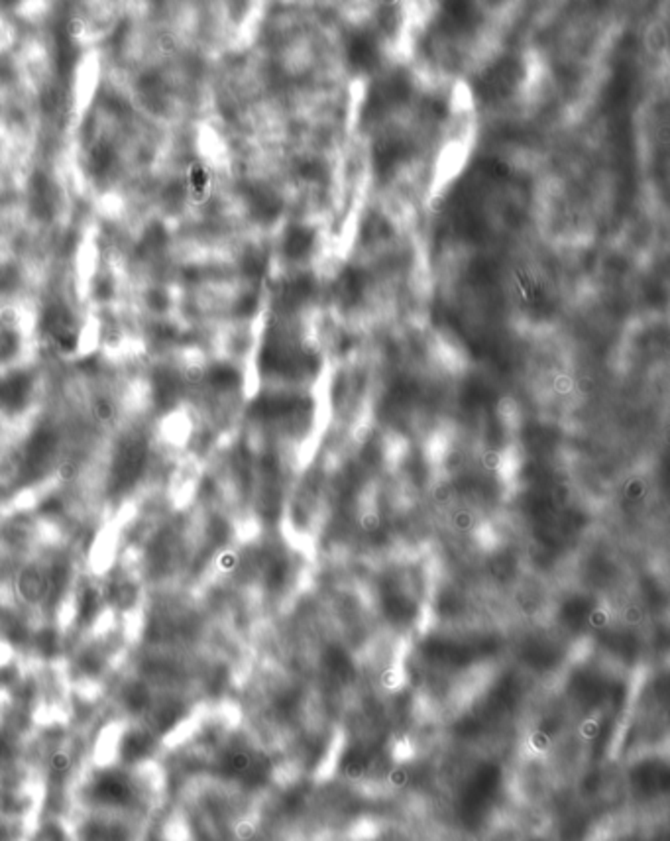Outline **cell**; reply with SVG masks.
Masks as SVG:
<instances>
[{
	"instance_id": "cell-2",
	"label": "cell",
	"mask_w": 670,
	"mask_h": 841,
	"mask_svg": "<svg viewBox=\"0 0 670 841\" xmlns=\"http://www.w3.org/2000/svg\"><path fill=\"white\" fill-rule=\"evenodd\" d=\"M30 394V377L24 374H16L0 382V405L6 409H18L28 399Z\"/></svg>"
},
{
	"instance_id": "cell-3",
	"label": "cell",
	"mask_w": 670,
	"mask_h": 841,
	"mask_svg": "<svg viewBox=\"0 0 670 841\" xmlns=\"http://www.w3.org/2000/svg\"><path fill=\"white\" fill-rule=\"evenodd\" d=\"M150 749H152V737H150L147 733L142 732L128 733V735L122 739V745H120L122 759L128 761V763H134V761H140L142 757H146Z\"/></svg>"
},
{
	"instance_id": "cell-1",
	"label": "cell",
	"mask_w": 670,
	"mask_h": 841,
	"mask_svg": "<svg viewBox=\"0 0 670 841\" xmlns=\"http://www.w3.org/2000/svg\"><path fill=\"white\" fill-rule=\"evenodd\" d=\"M92 794L102 804L122 806L128 804L132 800V787L126 777H122L118 773H106L95 780Z\"/></svg>"
}]
</instances>
